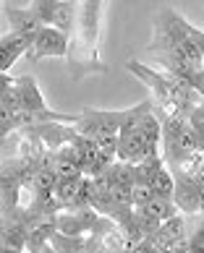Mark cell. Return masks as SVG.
I'll return each instance as SVG.
<instances>
[{
    "mask_svg": "<svg viewBox=\"0 0 204 253\" xmlns=\"http://www.w3.org/2000/svg\"><path fill=\"white\" fill-rule=\"evenodd\" d=\"M175 177V193L173 201L178 206L181 214H199L202 211V199H204V185L197 180V177L173 172Z\"/></svg>",
    "mask_w": 204,
    "mask_h": 253,
    "instance_id": "obj_5",
    "label": "cell"
},
{
    "mask_svg": "<svg viewBox=\"0 0 204 253\" xmlns=\"http://www.w3.org/2000/svg\"><path fill=\"white\" fill-rule=\"evenodd\" d=\"M3 253H26V251H18V248H8V246H3Z\"/></svg>",
    "mask_w": 204,
    "mask_h": 253,
    "instance_id": "obj_19",
    "label": "cell"
},
{
    "mask_svg": "<svg viewBox=\"0 0 204 253\" xmlns=\"http://www.w3.org/2000/svg\"><path fill=\"white\" fill-rule=\"evenodd\" d=\"M154 196L157 193H154L152 185H147V183H136L134 185V206H147Z\"/></svg>",
    "mask_w": 204,
    "mask_h": 253,
    "instance_id": "obj_16",
    "label": "cell"
},
{
    "mask_svg": "<svg viewBox=\"0 0 204 253\" xmlns=\"http://www.w3.org/2000/svg\"><path fill=\"white\" fill-rule=\"evenodd\" d=\"M147 154H150V146H147V141L134 126H128L118 133V159L136 165V162H142Z\"/></svg>",
    "mask_w": 204,
    "mask_h": 253,
    "instance_id": "obj_7",
    "label": "cell"
},
{
    "mask_svg": "<svg viewBox=\"0 0 204 253\" xmlns=\"http://www.w3.org/2000/svg\"><path fill=\"white\" fill-rule=\"evenodd\" d=\"M107 0H79V18L68 37V73L71 81H84L87 76H102L107 65L100 58L102 18H105Z\"/></svg>",
    "mask_w": 204,
    "mask_h": 253,
    "instance_id": "obj_1",
    "label": "cell"
},
{
    "mask_svg": "<svg viewBox=\"0 0 204 253\" xmlns=\"http://www.w3.org/2000/svg\"><path fill=\"white\" fill-rule=\"evenodd\" d=\"M16 84H18V91H21V105L26 110H50L45 97H42V91H40V86H37V79L32 76V73L18 76Z\"/></svg>",
    "mask_w": 204,
    "mask_h": 253,
    "instance_id": "obj_9",
    "label": "cell"
},
{
    "mask_svg": "<svg viewBox=\"0 0 204 253\" xmlns=\"http://www.w3.org/2000/svg\"><path fill=\"white\" fill-rule=\"evenodd\" d=\"M178 24L183 26V32L191 37V42L197 44V47L202 50V55H204V29H199V26H194L191 21H186V18H183L181 13H178Z\"/></svg>",
    "mask_w": 204,
    "mask_h": 253,
    "instance_id": "obj_15",
    "label": "cell"
},
{
    "mask_svg": "<svg viewBox=\"0 0 204 253\" xmlns=\"http://www.w3.org/2000/svg\"><path fill=\"white\" fill-rule=\"evenodd\" d=\"M58 5H60V0H32L29 3V8L37 13V18H40L45 26H52L55 13H58Z\"/></svg>",
    "mask_w": 204,
    "mask_h": 253,
    "instance_id": "obj_14",
    "label": "cell"
},
{
    "mask_svg": "<svg viewBox=\"0 0 204 253\" xmlns=\"http://www.w3.org/2000/svg\"><path fill=\"white\" fill-rule=\"evenodd\" d=\"M191 84H194V89H197L199 94L204 97V68H202V71H194V76H191Z\"/></svg>",
    "mask_w": 204,
    "mask_h": 253,
    "instance_id": "obj_18",
    "label": "cell"
},
{
    "mask_svg": "<svg viewBox=\"0 0 204 253\" xmlns=\"http://www.w3.org/2000/svg\"><path fill=\"white\" fill-rule=\"evenodd\" d=\"M147 209V214H152L154 219H160V222H165V219H170V217H175L178 214V206H175V201L173 199H160V196H154V199L144 206Z\"/></svg>",
    "mask_w": 204,
    "mask_h": 253,
    "instance_id": "obj_12",
    "label": "cell"
},
{
    "mask_svg": "<svg viewBox=\"0 0 204 253\" xmlns=\"http://www.w3.org/2000/svg\"><path fill=\"white\" fill-rule=\"evenodd\" d=\"M128 253H157V251H154V243H152V238H147V240L139 243V246H134Z\"/></svg>",
    "mask_w": 204,
    "mask_h": 253,
    "instance_id": "obj_17",
    "label": "cell"
},
{
    "mask_svg": "<svg viewBox=\"0 0 204 253\" xmlns=\"http://www.w3.org/2000/svg\"><path fill=\"white\" fill-rule=\"evenodd\" d=\"M66 55H68V34L60 32L58 26H42L32 42V50L26 52V60H29V65H37L45 58H66Z\"/></svg>",
    "mask_w": 204,
    "mask_h": 253,
    "instance_id": "obj_4",
    "label": "cell"
},
{
    "mask_svg": "<svg viewBox=\"0 0 204 253\" xmlns=\"http://www.w3.org/2000/svg\"><path fill=\"white\" fill-rule=\"evenodd\" d=\"M150 107H152V97H147L142 105L126 107V110H95V107H87V110H81V118H79V123L73 128H76L81 136H87V138L95 141V138L102 136V133H120L123 128L136 126V120L142 118Z\"/></svg>",
    "mask_w": 204,
    "mask_h": 253,
    "instance_id": "obj_3",
    "label": "cell"
},
{
    "mask_svg": "<svg viewBox=\"0 0 204 253\" xmlns=\"http://www.w3.org/2000/svg\"><path fill=\"white\" fill-rule=\"evenodd\" d=\"M199 214H204V199H202V211H199Z\"/></svg>",
    "mask_w": 204,
    "mask_h": 253,
    "instance_id": "obj_20",
    "label": "cell"
},
{
    "mask_svg": "<svg viewBox=\"0 0 204 253\" xmlns=\"http://www.w3.org/2000/svg\"><path fill=\"white\" fill-rule=\"evenodd\" d=\"M3 16H5V21H8V32H16V34H21L26 37L29 42H34V37L40 34L42 29V21L37 18V13L32 11V8H13V5H3Z\"/></svg>",
    "mask_w": 204,
    "mask_h": 253,
    "instance_id": "obj_6",
    "label": "cell"
},
{
    "mask_svg": "<svg viewBox=\"0 0 204 253\" xmlns=\"http://www.w3.org/2000/svg\"><path fill=\"white\" fill-rule=\"evenodd\" d=\"M76 18H79V0H60L52 26H58L60 32H66L71 37L73 26H76Z\"/></svg>",
    "mask_w": 204,
    "mask_h": 253,
    "instance_id": "obj_10",
    "label": "cell"
},
{
    "mask_svg": "<svg viewBox=\"0 0 204 253\" xmlns=\"http://www.w3.org/2000/svg\"><path fill=\"white\" fill-rule=\"evenodd\" d=\"M126 253H128V251H126Z\"/></svg>",
    "mask_w": 204,
    "mask_h": 253,
    "instance_id": "obj_21",
    "label": "cell"
},
{
    "mask_svg": "<svg viewBox=\"0 0 204 253\" xmlns=\"http://www.w3.org/2000/svg\"><path fill=\"white\" fill-rule=\"evenodd\" d=\"M150 50L152 55L157 52H175L181 58H186L194 68L202 71L204 68V55L197 44L191 42V37L183 32V26L178 24V13L173 8H162L154 18V34H152V42H150Z\"/></svg>",
    "mask_w": 204,
    "mask_h": 253,
    "instance_id": "obj_2",
    "label": "cell"
},
{
    "mask_svg": "<svg viewBox=\"0 0 204 253\" xmlns=\"http://www.w3.org/2000/svg\"><path fill=\"white\" fill-rule=\"evenodd\" d=\"M110 180L115 185H134V165L131 162H123V159H115L113 165H110Z\"/></svg>",
    "mask_w": 204,
    "mask_h": 253,
    "instance_id": "obj_13",
    "label": "cell"
},
{
    "mask_svg": "<svg viewBox=\"0 0 204 253\" xmlns=\"http://www.w3.org/2000/svg\"><path fill=\"white\" fill-rule=\"evenodd\" d=\"M152 188H154V193L160 196V199H173V193H175V177H173V172H170L168 165H162L160 170L154 172Z\"/></svg>",
    "mask_w": 204,
    "mask_h": 253,
    "instance_id": "obj_11",
    "label": "cell"
},
{
    "mask_svg": "<svg viewBox=\"0 0 204 253\" xmlns=\"http://www.w3.org/2000/svg\"><path fill=\"white\" fill-rule=\"evenodd\" d=\"M29 50H32V42L26 37L16 32H3V37H0V71L8 73L13 68V63Z\"/></svg>",
    "mask_w": 204,
    "mask_h": 253,
    "instance_id": "obj_8",
    "label": "cell"
}]
</instances>
